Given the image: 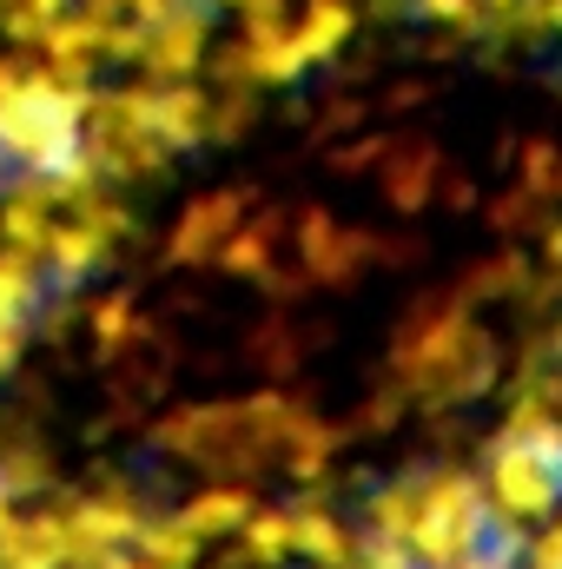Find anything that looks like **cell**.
Segmentation results:
<instances>
[{"label": "cell", "instance_id": "obj_1", "mask_svg": "<svg viewBox=\"0 0 562 569\" xmlns=\"http://www.w3.org/2000/svg\"><path fill=\"white\" fill-rule=\"evenodd\" d=\"M391 371L404 385H418V398H456V405H470V398H483L496 385V351L483 345V331L470 325L463 305H430V311H418L398 331Z\"/></svg>", "mask_w": 562, "mask_h": 569}, {"label": "cell", "instance_id": "obj_2", "mask_svg": "<svg viewBox=\"0 0 562 569\" xmlns=\"http://www.w3.org/2000/svg\"><path fill=\"white\" fill-rule=\"evenodd\" d=\"M490 497L476 470H423V517L411 523V557L423 569H450L490 543Z\"/></svg>", "mask_w": 562, "mask_h": 569}, {"label": "cell", "instance_id": "obj_3", "mask_svg": "<svg viewBox=\"0 0 562 569\" xmlns=\"http://www.w3.org/2000/svg\"><path fill=\"white\" fill-rule=\"evenodd\" d=\"M483 497H490L496 517L536 530L543 517L562 510V470L543 463L523 437H503V430H496V443H490V457H483Z\"/></svg>", "mask_w": 562, "mask_h": 569}, {"label": "cell", "instance_id": "obj_4", "mask_svg": "<svg viewBox=\"0 0 562 569\" xmlns=\"http://www.w3.org/2000/svg\"><path fill=\"white\" fill-rule=\"evenodd\" d=\"M378 246H371V232H351V226H338L324 206H304L298 212V272L318 284H344L364 259H371Z\"/></svg>", "mask_w": 562, "mask_h": 569}, {"label": "cell", "instance_id": "obj_5", "mask_svg": "<svg viewBox=\"0 0 562 569\" xmlns=\"http://www.w3.org/2000/svg\"><path fill=\"white\" fill-rule=\"evenodd\" d=\"M245 192L239 186H219V192H199L179 219H172V239H165V259L172 266H205V259H219V246L232 239V226L245 219Z\"/></svg>", "mask_w": 562, "mask_h": 569}, {"label": "cell", "instance_id": "obj_6", "mask_svg": "<svg viewBox=\"0 0 562 569\" xmlns=\"http://www.w3.org/2000/svg\"><path fill=\"white\" fill-rule=\"evenodd\" d=\"M199 60H205V7H199V0H179L165 20L145 27L140 67L152 73V87H165V80L199 73Z\"/></svg>", "mask_w": 562, "mask_h": 569}, {"label": "cell", "instance_id": "obj_7", "mask_svg": "<svg viewBox=\"0 0 562 569\" xmlns=\"http://www.w3.org/2000/svg\"><path fill=\"white\" fill-rule=\"evenodd\" d=\"M140 510L127 503V490H113V497H93V503H80L73 517H67V530H73V563H100L107 550H127L133 537H140Z\"/></svg>", "mask_w": 562, "mask_h": 569}, {"label": "cell", "instance_id": "obj_8", "mask_svg": "<svg viewBox=\"0 0 562 569\" xmlns=\"http://www.w3.org/2000/svg\"><path fill=\"white\" fill-rule=\"evenodd\" d=\"M205 127H212V100H205L199 87H185V80L152 87V140L165 146V152L199 146L205 140Z\"/></svg>", "mask_w": 562, "mask_h": 569}, {"label": "cell", "instance_id": "obj_9", "mask_svg": "<svg viewBox=\"0 0 562 569\" xmlns=\"http://www.w3.org/2000/svg\"><path fill=\"white\" fill-rule=\"evenodd\" d=\"M384 199L398 206V212H423L430 199H436V186H443V159H436V146H398V152H384Z\"/></svg>", "mask_w": 562, "mask_h": 569}, {"label": "cell", "instance_id": "obj_10", "mask_svg": "<svg viewBox=\"0 0 562 569\" xmlns=\"http://www.w3.org/2000/svg\"><path fill=\"white\" fill-rule=\"evenodd\" d=\"M279 246H284V212H245L232 226V239L219 246V266L239 272V279H265Z\"/></svg>", "mask_w": 562, "mask_h": 569}, {"label": "cell", "instance_id": "obj_11", "mask_svg": "<svg viewBox=\"0 0 562 569\" xmlns=\"http://www.w3.org/2000/svg\"><path fill=\"white\" fill-rule=\"evenodd\" d=\"M259 510V497L245 490V483H205L192 503H179V523L192 530V537H239V523Z\"/></svg>", "mask_w": 562, "mask_h": 569}, {"label": "cell", "instance_id": "obj_12", "mask_svg": "<svg viewBox=\"0 0 562 569\" xmlns=\"http://www.w3.org/2000/svg\"><path fill=\"white\" fill-rule=\"evenodd\" d=\"M107 246H113V232H107V226H93V219L80 212L73 226H53L40 252H47L53 279H60V284H73V279H87V272H93V266L107 259Z\"/></svg>", "mask_w": 562, "mask_h": 569}, {"label": "cell", "instance_id": "obj_13", "mask_svg": "<svg viewBox=\"0 0 562 569\" xmlns=\"http://www.w3.org/2000/svg\"><path fill=\"white\" fill-rule=\"evenodd\" d=\"M291 523H298V563H311V569H351L358 563V537L331 510L304 503V510H291Z\"/></svg>", "mask_w": 562, "mask_h": 569}, {"label": "cell", "instance_id": "obj_14", "mask_svg": "<svg viewBox=\"0 0 562 569\" xmlns=\"http://www.w3.org/2000/svg\"><path fill=\"white\" fill-rule=\"evenodd\" d=\"M291 27H298L304 60L318 67V60H338V47H344L351 27H358V7H351V0H304V13H298Z\"/></svg>", "mask_w": 562, "mask_h": 569}, {"label": "cell", "instance_id": "obj_15", "mask_svg": "<svg viewBox=\"0 0 562 569\" xmlns=\"http://www.w3.org/2000/svg\"><path fill=\"white\" fill-rule=\"evenodd\" d=\"M232 543L245 550L252 569H279L284 557H298V523H291V510H252Z\"/></svg>", "mask_w": 562, "mask_h": 569}, {"label": "cell", "instance_id": "obj_16", "mask_svg": "<svg viewBox=\"0 0 562 569\" xmlns=\"http://www.w3.org/2000/svg\"><path fill=\"white\" fill-rule=\"evenodd\" d=\"M423 517V477H391V483H378V497H371V530H384V537H411V523Z\"/></svg>", "mask_w": 562, "mask_h": 569}, {"label": "cell", "instance_id": "obj_17", "mask_svg": "<svg viewBox=\"0 0 562 569\" xmlns=\"http://www.w3.org/2000/svg\"><path fill=\"white\" fill-rule=\"evenodd\" d=\"M199 543H205V537H192L179 517H165V523H140V537H133V550H140L152 569H192L199 563Z\"/></svg>", "mask_w": 562, "mask_h": 569}, {"label": "cell", "instance_id": "obj_18", "mask_svg": "<svg viewBox=\"0 0 562 569\" xmlns=\"http://www.w3.org/2000/svg\"><path fill=\"white\" fill-rule=\"evenodd\" d=\"M284 463H291V477H304V483H318L324 477V463H331V430L318 425V418H304V411H291L284 418Z\"/></svg>", "mask_w": 562, "mask_h": 569}, {"label": "cell", "instance_id": "obj_19", "mask_svg": "<svg viewBox=\"0 0 562 569\" xmlns=\"http://www.w3.org/2000/svg\"><path fill=\"white\" fill-rule=\"evenodd\" d=\"M93 338H100V351H127L133 338H145V318H140V305H133L127 291H113V298H100V305H93Z\"/></svg>", "mask_w": 562, "mask_h": 569}, {"label": "cell", "instance_id": "obj_20", "mask_svg": "<svg viewBox=\"0 0 562 569\" xmlns=\"http://www.w3.org/2000/svg\"><path fill=\"white\" fill-rule=\"evenodd\" d=\"M47 199H53V192H20V199L7 206V239H13V246H33V252L47 246V232H53Z\"/></svg>", "mask_w": 562, "mask_h": 569}, {"label": "cell", "instance_id": "obj_21", "mask_svg": "<svg viewBox=\"0 0 562 569\" xmlns=\"http://www.w3.org/2000/svg\"><path fill=\"white\" fill-rule=\"evenodd\" d=\"M291 33V7L284 0H239V47H265Z\"/></svg>", "mask_w": 562, "mask_h": 569}, {"label": "cell", "instance_id": "obj_22", "mask_svg": "<svg viewBox=\"0 0 562 569\" xmlns=\"http://www.w3.org/2000/svg\"><path fill=\"white\" fill-rule=\"evenodd\" d=\"M40 305V284H33V266L27 259H0V318L13 325L20 311Z\"/></svg>", "mask_w": 562, "mask_h": 569}, {"label": "cell", "instance_id": "obj_23", "mask_svg": "<svg viewBox=\"0 0 562 569\" xmlns=\"http://www.w3.org/2000/svg\"><path fill=\"white\" fill-rule=\"evenodd\" d=\"M351 569H423V563L411 557V543H404V537L364 530V537H358V563H351Z\"/></svg>", "mask_w": 562, "mask_h": 569}, {"label": "cell", "instance_id": "obj_24", "mask_svg": "<svg viewBox=\"0 0 562 569\" xmlns=\"http://www.w3.org/2000/svg\"><path fill=\"white\" fill-rule=\"evenodd\" d=\"M523 192H536V199L562 192V152L556 146H523Z\"/></svg>", "mask_w": 562, "mask_h": 569}, {"label": "cell", "instance_id": "obj_25", "mask_svg": "<svg viewBox=\"0 0 562 569\" xmlns=\"http://www.w3.org/2000/svg\"><path fill=\"white\" fill-rule=\"evenodd\" d=\"M516 569H562V510H556V517H543V523L530 530V543H523Z\"/></svg>", "mask_w": 562, "mask_h": 569}, {"label": "cell", "instance_id": "obj_26", "mask_svg": "<svg viewBox=\"0 0 562 569\" xmlns=\"http://www.w3.org/2000/svg\"><path fill=\"white\" fill-rule=\"evenodd\" d=\"M418 7L436 27H456V33H476L483 27V0H418Z\"/></svg>", "mask_w": 562, "mask_h": 569}, {"label": "cell", "instance_id": "obj_27", "mask_svg": "<svg viewBox=\"0 0 562 569\" xmlns=\"http://www.w3.org/2000/svg\"><path fill=\"white\" fill-rule=\"evenodd\" d=\"M53 20H60V0H20L13 33H20V40H47V33H53Z\"/></svg>", "mask_w": 562, "mask_h": 569}, {"label": "cell", "instance_id": "obj_28", "mask_svg": "<svg viewBox=\"0 0 562 569\" xmlns=\"http://www.w3.org/2000/svg\"><path fill=\"white\" fill-rule=\"evenodd\" d=\"M245 127H252V107H245V100H219V107H212V127H205V140H239Z\"/></svg>", "mask_w": 562, "mask_h": 569}, {"label": "cell", "instance_id": "obj_29", "mask_svg": "<svg viewBox=\"0 0 562 569\" xmlns=\"http://www.w3.org/2000/svg\"><path fill=\"white\" fill-rule=\"evenodd\" d=\"M530 212H536V192H523V186H516V192H503V199L490 206V219H496L503 232H510V226H523Z\"/></svg>", "mask_w": 562, "mask_h": 569}, {"label": "cell", "instance_id": "obj_30", "mask_svg": "<svg viewBox=\"0 0 562 569\" xmlns=\"http://www.w3.org/2000/svg\"><path fill=\"white\" fill-rule=\"evenodd\" d=\"M536 418H550V398H543V391H523V398H516V411L503 418V430L516 437V430H530Z\"/></svg>", "mask_w": 562, "mask_h": 569}, {"label": "cell", "instance_id": "obj_31", "mask_svg": "<svg viewBox=\"0 0 562 569\" xmlns=\"http://www.w3.org/2000/svg\"><path fill=\"white\" fill-rule=\"evenodd\" d=\"M384 152H391V146H384V140L344 146V152H338V166H344V172H358V166H378V159H384Z\"/></svg>", "mask_w": 562, "mask_h": 569}, {"label": "cell", "instance_id": "obj_32", "mask_svg": "<svg viewBox=\"0 0 562 569\" xmlns=\"http://www.w3.org/2000/svg\"><path fill=\"white\" fill-rule=\"evenodd\" d=\"M120 7H127V20H140V27H152V20H165V13H172L179 0H120Z\"/></svg>", "mask_w": 562, "mask_h": 569}, {"label": "cell", "instance_id": "obj_33", "mask_svg": "<svg viewBox=\"0 0 562 569\" xmlns=\"http://www.w3.org/2000/svg\"><path fill=\"white\" fill-rule=\"evenodd\" d=\"M543 259L562 266V219H556V226H543Z\"/></svg>", "mask_w": 562, "mask_h": 569}, {"label": "cell", "instance_id": "obj_34", "mask_svg": "<svg viewBox=\"0 0 562 569\" xmlns=\"http://www.w3.org/2000/svg\"><path fill=\"white\" fill-rule=\"evenodd\" d=\"M0 523H7V483H0Z\"/></svg>", "mask_w": 562, "mask_h": 569}, {"label": "cell", "instance_id": "obj_35", "mask_svg": "<svg viewBox=\"0 0 562 569\" xmlns=\"http://www.w3.org/2000/svg\"><path fill=\"white\" fill-rule=\"evenodd\" d=\"M483 7H516V0H483Z\"/></svg>", "mask_w": 562, "mask_h": 569}, {"label": "cell", "instance_id": "obj_36", "mask_svg": "<svg viewBox=\"0 0 562 569\" xmlns=\"http://www.w3.org/2000/svg\"><path fill=\"white\" fill-rule=\"evenodd\" d=\"M225 7H239V0H225Z\"/></svg>", "mask_w": 562, "mask_h": 569}]
</instances>
